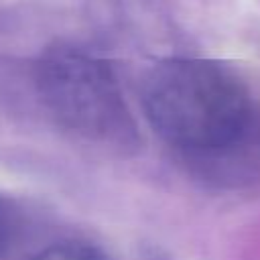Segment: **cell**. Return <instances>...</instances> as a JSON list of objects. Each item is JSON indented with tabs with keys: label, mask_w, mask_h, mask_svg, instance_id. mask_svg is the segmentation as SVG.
<instances>
[{
	"label": "cell",
	"mask_w": 260,
	"mask_h": 260,
	"mask_svg": "<svg viewBox=\"0 0 260 260\" xmlns=\"http://www.w3.org/2000/svg\"><path fill=\"white\" fill-rule=\"evenodd\" d=\"M152 128L189 162L201 165L260 128V114L228 67L191 57L156 63L142 85Z\"/></svg>",
	"instance_id": "6da1fadb"
},
{
	"label": "cell",
	"mask_w": 260,
	"mask_h": 260,
	"mask_svg": "<svg viewBox=\"0 0 260 260\" xmlns=\"http://www.w3.org/2000/svg\"><path fill=\"white\" fill-rule=\"evenodd\" d=\"M37 91L65 130L102 144L128 146L136 138L112 67L73 47L47 49L35 69Z\"/></svg>",
	"instance_id": "7a4b0ae2"
},
{
	"label": "cell",
	"mask_w": 260,
	"mask_h": 260,
	"mask_svg": "<svg viewBox=\"0 0 260 260\" xmlns=\"http://www.w3.org/2000/svg\"><path fill=\"white\" fill-rule=\"evenodd\" d=\"M26 260H108V258L83 244H59L45 248Z\"/></svg>",
	"instance_id": "3957f363"
},
{
	"label": "cell",
	"mask_w": 260,
	"mask_h": 260,
	"mask_svg": "<svg viewBox=\"0 0 260 260\" xmlns=\"http://www.w3.org/2000/svg\"><path fill=\"white\" fill-rule=\"evenodd\" d=\"M4 234H6V221H4L2 207H0V250H2V244H4Z\"/></svg>",
	"instance_id": "277c9868"
}]
</instances>
